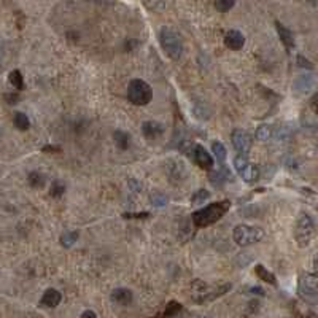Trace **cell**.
Instances as JSON below:
<instances>
[{"label":"cell","instance_id":"6da1fadb","mask_svg":"<svg viewBox=\"0 0 318 318\" xmlns=\"http://www.w3.org/2000/svg\"><path fill=\"white\" fill-rule=\"evenodd\" d=\"M229 207H231V202L229 201H220V202H213L208 204L207 207H202L201 210L193 213V223L197 227H205L216 223L223 215H225Z\"/></svg>","mask_w":318,"mask_h":318},{"label":"cell","instance_id":"7a4b0ae2","mask_svg":"<svg viewBox=\"0 0 318 318\" xmlns=\"http://www.w3.org/2000/svg\"><path fill=\"white\" fill-rule=\"evenodd\" d=\"M159 43L172 61H180L183 56V42L174 29L162 27L159 30Z\"/></svg>","mask_w":318,"mask_h":318},{"label":"cell","instance_id":"3957f363","mask_svg":"<svg viewBox=\"0 0 318 318\" xmlns=\"http://www.w3.org/2000/svg\"><path fill=\"white\" fill-rule=\"evenodd\" d=\"M231 290V285H221V286H210L202 283L201 280H196L191 286V296H193V301L196 302H207V301H213V299L220 297L225 295L226 291Z\"/></svg>","mask_w":318,"mask_h":318},{"label":"cell","instance_id":"277c9868","mask_svg":"<svg viewBox=\"0 0 318 318\" xmlns=\"http://www.w3.org/2000/svg\"><path fill=\"white\" fill-rule=\"evenodd\" d=\"M127 97L134 105H148L153 99V89L143 80H132L127 86Z\"/></svg>","mask_w":318,"mask_h":318},{"label":"cell","instance_id":"5b68a950","mask_svg":"<svg viewBox=\"0 0 318 318\" xmlns=\"http://www.w3.org/2000/svg\"><path fill=\"white\" fill-rule=\"evenodd\" d=\"M234 242L240 247H248L251 244H256V242L263 240L264 237V231L261 227L256 226H248V225H239L234 227L232 232Z\"/></svg>","mask_w":318,"mask_h":318},{"label":"cell","instance_id":"8992f818","mask_svg":"<svg viewBox=\"0 0 318 318\" xmlns=\"http://www.w3.org/2000/svg\"><path fill=\"white\" fill-rule=\"evenodd\" d=\"M314 232H315V226H314V220L309 213H301L297 218L296 223V231H295V237L297 245L304 248L310 244L312 237H314Z\"/></svg>","mask_w":318,"mask_h":318},{"label":"cell","instance_id":"52a82bcc","mask_svg":"<svg viewBox=\"0 0 318 318\" xmlns=\"http://www.w3.org/2000/svg\"><path fill=\"white\" fill-rule=\"evenodd\" d=\"M318 280L315 273H302L299 277V285H297V293L304 301L307 302H315L317 295H318Z\"/></svg>","mask_w":318,"mask_h":318},{"label":"cell","instance_id":"ba28073f","mask_svg":"<svg viewBox=\"0 0 318 318\" xmlns=\"http://www.w3.org/2000/svg\"><path fill=\"white\" fill-rule=\"evenodd\" d=\"M234 167L237 170V174L242 177V180L247 183H253L259 178V169L256 165H253L247 159V156H235L234 159Z\"/></svg>","mask_w":318,"mask_h":318},{"label":"cell","instance_id":"9c48e42d","mask_svg":"<svg viewBox=\"0 0 318 318\" xmlns=\"http://www.w3.org/2000/svg\"><path fill=\"white\" fill-rule=\"evenodd\" d=\"M231 142H232V146L240 156H247V153L250 151L251 148V136L248 134L247 131L244 129H234L232 131V136H231Z\"/></svg>","mask_w":318,"mask_h":318},{"label":"cell","instance_id":"30bf717a","mask_svg":"<svg viewBox=\"0 0 318 318\" xmlns=\"http://www.w3.org/2000/svg\"><path fill=\"white\" fill-rule=\"evenodd\" d=\"M189 156L196 162V165H199L201 169H204V170L213 169V158L210 156V153L204 148L202 145H194L193 148H191Z\"/></svg>","mask_w":318,"mask_h":318},{"label":"cell","instance_id":"8fae6325","mask_svg":"<svg viewBox=\"0 0 318 318\" xmlns=\"http://www.w3.org/2000/svg\"><path fill=\"white\" fill-rule=\"evenodd\" d=\"M293 88H295V92L299 95H305L309 94L312 89L315 88V76L314 75H301L297 76L293 83Z\"/></svg>","mask_w":318,"mask_h":318},{"label":"cell","instance_id":"7c38bea8","mask_svg":"<svg viewBox=\"0 0 318 318\" xmlns=\"http://www.w3.org/2000/svg\"><path fill=\"white\" fill-rule=\"evenodd\" d=\"M225 45L234 51H239L245 45V37L242 35L239 30H229L225 35Z\"/></svg>","mask_w":318,"mask_h":318},{"label":"cell","instance_id":"4fadbf2b","mask_svg":"<svg viewBox=\"0 0 318 318\" xmlns=\"http://www.w3.org/2000/svg\"><path fill=\"white\" fill-rule=\"evenodd\" d=\"M142 132L146 138H156L164 132V126L158 121H145L142 124Z\"/></svg>","mask_w":318,"mask_h":318},{"label":"cell","instance_id":"5bb4252c","mask_svg":"<svg viewBox=\"0 0 318 318\" xmlns=\"http://www.w3.org/2000/svg\"><path fill=\"white\" fill-rule=\"evenodd\" d=\"M275 27H277V34L280 37V40L285 45V48L286 49L295 48V35H293V32L282 23H275Z\"/></svg>","mask_w":318,"mask_h":318},{"label":"cell","instance_id":"9a60e30c","mask_svg":"<svg viewBox=\"0 0 318 318\" xmlns=\"http://www.w3.org/2000/svg\"><path fill=\"white\" fill-rule=\"evenodd\" d=\"M61 299H62V296H61L59 291L54 290V288H49L43 293L40 304L43 305V307H56V305H59Z\"/></svg>","mask_w":318,"mask_h":318},{"label":"cell","instance_id":"2e32d148","mask_svg":"<svg viewBox=\"0 0 318 318\" xmlns=\"http://www.w3.org/2000/svg\"><path fill=\"white\" fill-rule=\"evenodd\" d=\"M134 299V295L131 290L127 288H116L113 293H112V301L116 302L119 305H127L131 304Z\"/></svg>","mask_w":318,"mask_h":318},{"label":"cell","instance_id":"e0dca14e","mask_svg":"<svg viewBox=\"0 0 318 318\" xmlns=\"http://www.w3.org/2000/svg\"><path fill=\"white\" fill-rule=\"evenodd\" d=\"M229 178H231V172H229L226 167H225V164H221L220 165V169L213 172L212 175H210V182H212L215 186H220V184H223L225 182H227Z\"/></svg>","mask_w":318,"mask_h":318},{"label":"cell","instance_id":"ac0fdd59","mask_svg":"<svg viewBox=\"0 0 318 318\" xmlns=\"http://www.w3.org/2000/svg\"><path fill=\"white\" fill-rule=\"evenodd\" d=\"M254 273L263 280V282H266V283H271V285H273L275 286L277 285V280H275V275H273L272 272H269L266 269L264 266H261V264H256L254 266Z\"/></svg>","mask_w":318,"mask_h":318},{"label":"cell","instance_id":"d6986e66","mask_svg":"<svg viewBox=\"0 0 318 318\" xmlns=\"http://www.w3.org/2000/svg\"><path fill=\"white\" fill-rule=\"evenodd\" d=\"M256 138L259 142H272L273 138V126L263 124L256 129Z\"/></svg>","mask_w":318,"mask_h":318},{"label":"cell","instance_id":"ffe728a7","mask_svg":"<svg viewBox=\"0 0 318 318\" xmlns=\"http://www.w3.org/2000/svg\"><path fill=\"white\" fill-rule=\"evenodd\" d=\"M291 137L290 127L286 126H273V138L272 142H286Z\"/></svg>","mask_w":318,"mask_h":318},{"label":"cell","instance_id":"44dd1931","mask_svg":"<svg viewBox=\"0 0 318 318\" xmlns=\"http://www.w3.org/2000/svg\"><path fill=\"white\" fill-rule=\"evenodd\" d=\"M113 138H114V143L118 145V148L121 150H127L131 145V136L127 132L123 131H116L113 134Z\"/></svg>","mask_w":318,"mask_h":318},{"label":"cell","instance_id":"7402d4cb","mask_svg":"<svg viewBox=\"0 0 318 318\" xmlns=\"http://www.w3.org/2000/svg\"><path fill=\"white\" fill-rule=\"evenodd\" d=\"M8 81H10V85L18 89V91H21V89H24V78H23V75L19 70H13V72H10L8 75Z\"/></svg>","mask_w":318,"mask_h":318},{"label":"cell","instance_id":"603a6c76","mask_svg":"<svg viewBox=\"0 0 318 318\" xmlns=\"http://www.w3.org/2000/svg\"><path fill=\"white\" fill-rule=\"evenodd\" d=\"M13 121H15V126L18 127L19 131H27L30 127V119L27 118V114H24L21 112L15 113V118H13Z\"/></svg>","mask_w":318,"mask_h":318},{"label":"cell","instance_id":"cb8c5ba5","mask_svg":"<svg viewBox=\"0 0 318 318\" xmlns=\"http://www.w3.org/2000/svg\"><path fill=\"white\" fill-rule=\"evenodd\" d=\"M212 151H213V155H215V158H216V161H218L220 164H225L226 158H227V153H226L225 145L220 143V142H215V143L212 145Z\"/></svg>","mask_w":318,"mask_h":318},{"label":"cell","instance_id":"d4e9b609","mask_svg":"<svg viewBox=\"0 0 318 318\" xmlns=\"http://www.w3.org/2000/svg\"><path fill=\"white\" fill-rule=\"evenodd\" d=\"M76 240H78V232L76 231H66L61 235V245L66 248H70Z\"/></svg>","mask_w":318,"mask_h":318},{"label":"cell","instance_id":"484cf974","mask_svg":"<svg viewBox=\"0 0 318 318\" xmlns=\"http://www.w3.org/2000/svg\"><path fill=\"white\" fill-rule=\"evenodd\" d=\"M210 197V193L207 189H197L196 193L191 196V202L193 204H204Z\"/></svg>","mask_w":318,"mask_h":318},{"label":"cell","instance_id":"4316f807","mask_svg":"<svg viewBox=\"0 0 318 318\" xmlns=\"http://www.w3.org/2000/svg\"><path fill=\"white\" fill-rule=\"evenodd\" d=\"M29 183H30V186H34V188H42L45 184V178L42 174H38V172H30Z\"/></svg>","mask_w":318,"mask_h":318},{"label":"cell","instance_id":"83f0119b","mask_svg":"<svg viewBox=\"0 0 318 318\" xmlns=\"http://www.w3.org/2000/svg\"><path fill=\"white\" fill-rule=\"evenodd\" d=\"M167 202H169V197L162 193H155L151 196V204L155 207H164L167 205Z\"/></svg>","mask_w":318,"mask_h":318},{"label":"cell","instance_id":"f1b7e54d","mask_svg":"<svg viewBox=\"0 0 318 318\" xmlns=\"http://www.w3.org/2000/svg\"><path fill=\"white\" fill-rule=\"evenodd\" d=\"M194 113H196V116L199 118V119H207L208 118V110H207V107L201 104V102H196L194 104Z\"/></svg>","mask_w":318,"mask_h":318},{"label":"cell","instance_id":"f546056e","mask_svg":"<svg viewBox=\"0 0 318 318\" xmlns=\"http://www.w3.org/2000/svg\"><path fill=\"white\" fill-rule=\"evenodd\" d=\"M64 191H66V186H64L61 182H53V184H51L49 194L53 196V197H61L64 194Z\"/></svg>","mask_w":318,"mask_h":318},{"label":"cell","instance_id":"4dcf8cb0","mask_svg":"<svg viewBox=\"0 0 318 318\" xmlns=\"http://www.w3.org/2000/svg\"><path fill=\"white\" fill-rule=\"evenodd\" d=\"M234 5H235V3H234V2H229V0H218V2L215 3V8L220 10L221 13H226V11L231 10Z\"/></svg>","mask_w":318,"mask_h":318},{"label":"cell","instance_id":"1f68e13d","mask_svg":"<svg viewBox=\"0 0 318 318\" xmlns=\"http://www.w3.org/2000/svg\"><path fill=\"white\" fill-rule=\"evenodd\" d=\"M297 66L302 67V68H312V67H314V66H312V62L309 59H305L304 56H297Z\"/></svg>","mask_w":318,"mask_h":318},{"label":"cell","instance_id":"d6a6232c","mask_svg":"<svg viewBox=\"0 0 318 318\" xmlns=\"http://www.w3.org/2000/svg\"><path fill=\"white\" fill-rule=\"evenodd\" d=\"M80 318H97V315H95L92 310H85V312L81 314Z\"/></svg>","mask_w":318,"mask_h":318},{"label":"cell","instance_id":"836d02e7","mask_svg":"<svg viewBox=\"0 0 318 318\" xmlns=\"http://www.w3.org/2000/svg\"><path fill=\"white\" fill-rule=\"evenodd\" d=\"M5 99H6V100H10L8 104H16L18 95H16V94H15V95H13V94H8V95H5Z\"/></svg>","mask_w":318,"mask_h":318},{"label":"cell","instance_id":"e575fe53","mask_svg":"<svg viewBox=\"0 0 318 318\" xmlns=\"http://www.w3.org/2000/svg\"><path fill=\"white\" fill-rule=\"evenodd\" d=\"M307 318H315V315H314V314H310V315H309Z\"/></svg>","mask_w":318,"mask_h":318},{"label":"cell","instance_id":"d590c367","mask_svg":"<svg viewBox=\"0 0 318 318\" xmlns=\"http://www.w3.org/2000/svg\"><path fill=\"white\" fill-rule=\"evenodd\" d=\"M0 56H2V45H0Z\"/></svg>","mask_w":318,"mask_h":318}]
</instances>
